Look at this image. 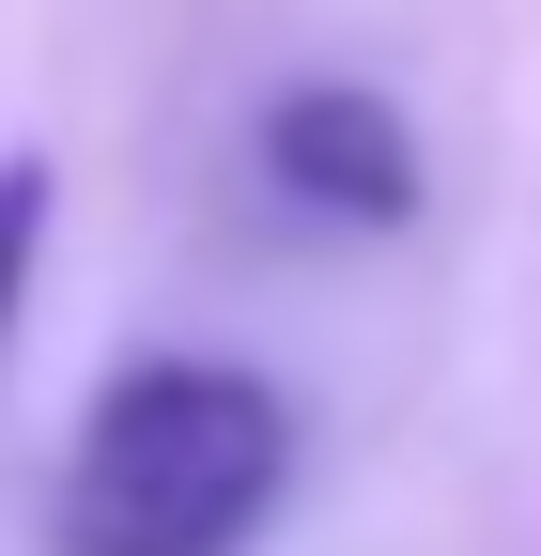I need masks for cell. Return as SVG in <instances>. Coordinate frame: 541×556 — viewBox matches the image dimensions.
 <instances>
[{
  "label": "cell",
  "instance_id": "6da1fadb",
  "mask_svg": "<svg viewBox=\"0 0 541 556\" xmlns=\"http://www.w3.org/2000/svg\"><path fill=\"white\" fill-rule=\"evenodd\" d=\"M294 387L248 356H124L47 479V556H248L294 510Z\"/></svg>",
  "mask_w": 541,
  "mask_h": 556
},
{
  "label": "cell",
  "instance_id": "3957f363",
  "mask_svg": "<svg viewBox=\"0 0 541 556\" xmlns=\"http://www.w3.org/2000/svg\"><path fill=\"white\" fill-rule=\"evenodd\" d=\"M47 217H62V170H47V155H0V340H16V309H32Z\"/></svg>",
  "mask_w": 541,
  "mask_h": 556
},
{
  "label": "cell",
  "instance_id": "7a4b0ae2",
  "mask_svg": "<svg viewBox=\"0 0 541 556\" xmlns=\"http://www.w3.org/2000/svg\"><path fill=\"white\" fill-rule=\"evenodd\" d=\"M248 170L294 201L310 232H402L418 217V124L372 78H279L248 124Z\"/></svg>",
  "mask_w": 541,
  "mask_h": 556
}]
</instances>
